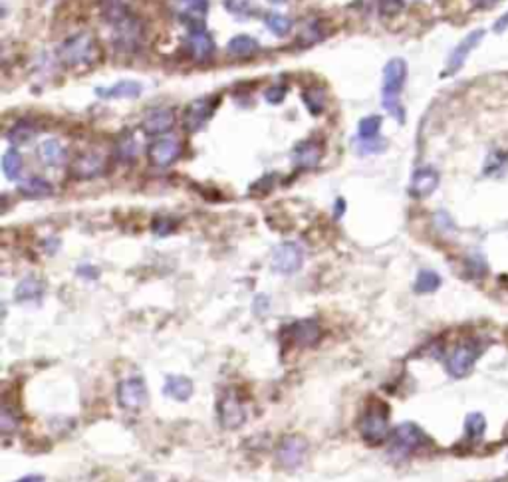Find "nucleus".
I'll return each mask as SVG.
<instances>
[{
  "mask_svg": "<svg viewBox=\"0 0 508 482\" xmlns=\"http://www.w3.org/2000/svg\"><path fill=\"white\" fill-rule=\"evenodd\" d=\"M407 79V62L403 58H393L383 68V86H381V100L383 107L390 111L391 118L399 123L405 121V109L399 102V93L403 90Z\"/></svg>",
  "mask_w": 508,
  "mask_h": 482,
  "instance_id": "nucleus-1",
  "label": "nucleus"
},
{
  "mask_svg": "<svg viewBox=\"0 0 508 482\" xmlns=\"http://www.w3.org/2000/svg\"><path fill=\"white\" fill-rule=\"evenodd\" d=\"M425 444H429V437L423 433L421 427H417L415 423H401L391 433L387 453L395 460H403Z\"/></svg>",
  "mask_w": 508,
  "mask_h": 482,
  "instance_id": "nucleus-2",
  "label": "nucleus"
},
{
  "mask_svg": "<svg viewBox=\"0 0 508 482\" xmlns=\"http://www.w3.org/2000/svg\"><path fill=\"white\" fill-rule=\"evenodd\" d=\"M98 56V42L91 32H78L66 38L58 48V58L66 65L91 64Z\"/></svg>",
  "mask_w": 508,
  "mask_h": 482,
  "instance_id": "nucleus-3",
  "label": "nucleus"
},
{
  "mask_svg": "<svg viewBox=\"0 0 508 482\" xmlns=\"http://www.w3.org/2000/svg\"><path fill=\"white\" fill-rule=\"evenodd\" d=\"M360 430L367 443L378 444L390 437V411L385 403L369 405L362 417Z\"/></svg>",
  "mask_w": 508,
  "mask_h": 482,
  "instance_id": "nucleus-4",
  "label": "nucleus"
},
{
  "mask_svg": "<svg viewBox=\"0 0 508 482\" xmlns=\"http://www.w3.org/2000/svg\"><path fill=\"white\" fill-rule=\"evenodd\" d=\"M479 355H481V348L475 341L459 343L455 350L447 355L445 367H447V371H449L451 378H467L470 371H472L475 364H477Z\"/></svg>",
  "mask_w": 508,
  "mask_h": 482,
  "instance_id": "nucleus-5",
  "label": "nucleus"
},
{
  "mask_svg": "<svg viewBox=\"0 0 508 482\" xmlns=\"http://www.w3.org/2000/svg\"><path fill=\"white\" fill-rule=\"evenodd\" d=\"M149 401L147 385L141 378L123 379L118 385V403L123 411H139Z\"/></svg>",
  "mask_w": 508,
  "mask_h": 482,
  "instance_id": "nucleus-6",
  "label": "nucleus"
},
{
  "mask_svg": "<svg viewBox=\"0 0 508 482\" xmlns=\"http://www.w3.org/2000/svg\"><path fill=\"white\" fill-rule=\"evenodd\" d=\"M304 264V248L298 242H282L274 248L272 252V268L278 274H294L298 272Z\"/></svg>",
  "mask_w": 508,
  "mask_h": 482,
  "instance_id": "nucleus-7",
  "label": "nucleus"
},
{
  "mask_svg": "<svg viewBox=\"0 0 508 482\" xmlns=\"http://www.w3.org/2000/svg\"><path fill=\"white\" fill-rule=\"evenodd\" d=\"M183 153V145L177 137H163L157 139L149 145L147 149V157L155 167H169L171 163H175Z\"/></svg>",
  "mask_w": 508,
  "mask_h": 482,
  "instance_id": "nucleus-8",
  "label": "nucleus"
},
{
  "mask_svg": "<svg viewBox=\"0 0 508 482\" xmlns=\"http://www.w3.org/2000/svg\"><path fill=\"white\" fill-rule=\"evenodd\" d=\"M306 451H308V443L302 437H298V435H292V437L282 439V443L278 444V449H276V460L284 469H296V467L302 465V460L306 456Z\"/></svg>",
  "mask_w": 508,
  "mask_h": 482,
  "instance_id": "nucleus-9",
  "label": "nucleus"
},
{
  "mask_svg": "<svg viewBox=\"0 0 508 482\" xmlns=\"http://www.w3.org/2000/svg\"><path fill=\"white\" fill-rule=\"evenodd\" d=\"M215 105H217V100H213V98H199L195 102H191L187 105L185 118H183L185 130L191 131V133L203 130L210 116L215 114Z\"/></svg>",
  "mask_w": 508,
  "mask_h": 482,
  "instance_id": "nucleus-10",
  "label": "nucleus"
},
{
  "mask_svg": "<svg viewBox=\"0 0 508 482\" xmlns=\"http://www.w3.org/2000/svg\"><path fill=\"white\" fill-rule=\"evenodd\" d=\"M219 421L222 427L229 430L243 427L247 421V409L233 391L226 393L219 403Z\"/></svg>",
  "mask_w": 508,
  "mask_h": 482,
  "instance_id": "nucleus-11",
  "label": "nucleus"
},
{
  "mask_svg": "<svg viewBox=\"0 0 508 482\" xmlns=\"http://www.w3.org/2000/svg\"><path fill=\"white\" fill-rule=\"evenodd\" d=\"M482 38H484V30L479 28V30H472L469 36H465V38L459 42V46H456L455 50L451 52V56H449V62H447V68H445L443 78L453 76V74H456V72L463 68V64H465L467 58H469V54L479 46V42H481Z\"/></svg>",
  "mask_w": 508,
  "mask_h": 482,
  "instance_id": "nucleus-12",
  "label": "nucleus"
},
{
  "mask_svg": "<svg viewBox=\"0 0 508 482\" xmlns=\"http://www.w3.org/2000/svg\"><path fill=\"white\" fill-rule=\"evenodd\" d=\"M105 169V157H102L100 153H82L78 155L72 165H70V173L76 177V179H93V177H100Z\"/></svg>",
  "mask_w": 508,
  "mask_h": 482,
  "instance_id": "nucleus-13",
  "label": "nucleus"
},
{
  "mask_svg": "<svg viewBox=\"0 0 508 482\" xmlns=\"http://www.w3.org/2000/svg\"><path fill=\"white\" fill-rule=\"evenodd\" d=\"M286 338L298 345V348H308L314 345L320 339V324L316 320H300L290 324L286 329Z\"/></svg>",
  "mask_w": 508,
  "mask_h": 482,
  "instance_id": "nucleus-14",
  "label": "nucleus"
},
{
  "mask_svg": "<svg viewBox=\"0 0 508 482\" xmlns=\"http://www.w3.org/2000/svg\"><path fill=\"white\" fill-rule=\"evenodd\" d=\"M437 187H439V173L433 167H421L411 177L409 195L415 199H425V196L433 195Z\"/></svg>",
  "mask_w": 508,
  "mask_h": 482,
  "instance_id": "nucleus-15",
  "label": "nucleus"
},
{
  "mask_svg": "<svg viewBox=\"0 0 508 482\" xmlns=\"http://www.w3.org/2000/svg\"><path fill=\"white\" fill-rule=\"evenodd\" d=\"M173 125H175V111L169 107L153 109L144 119L145 135H165L173 130Z\"/></svg>",
  "mask_w": 508,
  "mask_h": 482,
  "instance_id": "nucleus-16",
  "label": "nucleus"
},
{
  "mask_svg": "<svg viewBox=\"0 0 508 482\" xmlns=\"http://www.w3.org/2000/svg\"><path fill=\"white\" fill-rule=\"evenodd\" d=\"M187 46L197 62H205L215 54V42L205 28H193L187 38Z\"/></svg>",
  "mask_w": 508,
  "mask_h": 482,
  "instance_id": "nucleus-17",
  "label": "nucleus"
},
{
  "mask_svg": "<svg viewBox=\"0 0 508 482\" xmlns=\"http://www.w3.org/2000/svg\"><path fill=\"white\" fill-rule=\"evenodd\" d=\"M95 93L104 100H135L141 93V84L135 79H123L111 88H98Z\"/></svg>",
  "mask_w": 508,
  "mask_h": 482,
  "instance_id": "nucleus-18",
  "label": "nucleus"
},
{
  "mask_svg": "<svg viewBox=\"0 0 508 482\" xmlns=\"http://www.w3.org/2000/svg\"><path fill=\"white\" fill-rule=\"evenodd\" d=\"M322 159V145L316 141H304L294 149V163L300 169H314Z\"/></svg>",
  "mask_w": 508,
  "mask_h": 482,
  "instance_id": "nucleus-19",
  "label": "nucleus"
},
{
  "mask_svg": "<svg viewBox=\"0 0 508 482\" xmlns=\"http://www.w3.org/2000/svg\"><path fill=\"white\" fill-rule=\"evenodd\" d=\"M175 13L189 22H201L209 13V0H173Z\"/></svg>",
  "mask_w": 508,
  "mask_h": 482,
  "instance_id": "nucleus-20",
  "label": "nucleus"
},
{
  "mask_svg": "<svg viewBox=\"0 0 508 482\" xmlns=\"http://www.w3.org/2000/svg\"><path fill=\"white\" fill-rule=\"evenodd\" d=\"M44 296V282L28 276L18 282V286L14 288V300L18 304H28V302H38Z\"/></svg>",
  "mask_w": 508,
  "mask_h": 482,
  "instance_id": "nucleus-21",
  "label": "nucleus"
},
{
  "mask_svg": "<svg viewBox=\"0 0 508 482\" xmlns=\"http://www.w3.org/2000/svg\"><path fill=\"white\" fill-rule=\"evenodd\" d=\"M163 393L175 399V401H187L191 395H193V381L189 378H183V375H169L165 379V385H163Z\"/></svg>",
  "mask_w": 508,
  "mask_h": 482,
  "instance_id": "nucleus-22",
  "label": "nucleus"
},
{
  "mask_svg": "<svg viewBox=\"0 0 508 482\" xmlns=\"http://www.w3.org/2000/svg\"><path fill=\"white\" fill-rule=\"evenodd\" d=\"M38 157L46 167H60L64 163L66 151L58 139H46L40 143Z\"/></svg>",
  "mask_w": 508,
  "mask_h": 482,
  "instance_id": "nucleus-23",
  "label": "nucleus"
},
{
  "mask_svg": "<svg viewBox=\"0 0 508 482\" xmlns=\"http://www.w3.org/2000/svg\"><path fill=\"white\" fill-rule=\"evenodd\" d=\"M100 10H102V16L114 28L119 26L121 22H125V20L131 18L128 6L121 0H102L100 2Z\"/></svg>",
  "mask_w": 508,
  "mask_h": 482,
  "instance_id": "nucleus-24",
  "label": "nucleus"
},
{
  "mask_svg": "<svg viewBox=\"0 0 508 482\" xmlns=\"http://www.w3.org/2000/svg\"><path fill=\"white\" fill-rule=\"evenodd\" d=\"M20 195L24 199H46L54 193L52 182H48L42 177H30L18 187Z\"/></svg>",
  "mask_w": 508,
  "mask_h": 482,
  "instance_id": "nucleus-25",
  "label": "nucleus"
},
{
  "mask_svg": "<svg viewBox=\"0 0 508 482\" xmlns=\"http://www.w3.org/2000/svg\"><path fill=\"white\" fill-rule=\"evenodd\" d=\"M226 50H229L231 56L245 58V56H250V54H254L259 50V42L247 36V34H238V36H235V38L226 44Z\"/></svg>",
  "mask_w": 508,
  "mask_h": 482,
  "instance_id": "nucleus-26",
  "label": "nucleus"
},
{
  "mask_svg": "<svg viewBox=\"0 0 508 482\" xmlns=\"http://www.w3.org/2000/svg\"><path fill=\"white\" fill-rule=\"evenodd\" d=\"M34 135H36V130H34L32 123H28V121H18V123H14L13 127L8 130L6 139H8L13 145H26L28 141H32Z\"/></svg>",
  "mask_w": 508,
  "mask_h": 482,
  "instance_id": "nucleus-27",
  "label": "nucleus"
},
{
  "mask_svg": "<svg viewBox=\"0 0 508 482\" xmlns=\"http://www.w3.org/2000/svg\"><path fill=\"white\" fill-rule=\"evenodd\" d=\"M441 276L437 272H433V270H421L417 274V278H415V292L417 294H431V292H435V290H439L441 288Z\"/></svg>",
  "mask_w": 508,
  "mask_h": 482,
  "instance_id": "nucleus-28",
  "label": "nucleus"
},
{
  "mask_svg": "<svg viewBox=\"0 0 508 482\" xmlns=\"http://www.w3.org/2000/svg\"><path fill=\"white\" fill-rule=\"evenodd\" d=\"M2 171L6 175V179H18L22 173V155L16 149H8L4 157H2Z\"/></svg>",
  "mask_w": 508,
  "mask_h": 482,
  "instance_id": "nucleus-29",
  "label": "nucleus"
},
{
  "mask_svg": "<svg viewBox=\"0 0 508 482\" xmlns=\"http://www.w3.org/2000/svg\"><path fill=\"white\" fill-rule=\"evenodd\" d=\"M486 430V419L482 413H469L467 421H465V433H467V439L470 441H479L482 439Z\"/></svg>",
  "mask_w": 508,
  "mask_h": 482,
  "instance_id": "nucleus-30",
  "label": "nucleus"
},
{
  "mask_svg": "<svg viewBox=\"0 0 508 482\" xmlns=\"http://www.w3.org/2000/svg\"><path fill=\"white\" fill-rule=\"evenodd\" d=\"M266 26H268V30L272 32L274 36L284 38L288 32L292 30V20H290L288 16H284V14L272 13L268 18H266Z\"/></svg>",
  "mask_w": 508,
  "mask_h": 482,
  "instance_id": "nucleus-31",
  "label": "nucleus"
},
{
  "mask_svg": "<svg viewBox=\"0 0 508 482\" xmlns=\"http://www.w3.org/2000/svg\"><path fill=\"white\" fill-rule=\"evenodd\" d=\"M304 104L310 109V114H322L324 111V105H326V95L324 91L318 90V88H310V90L304 91Z\"/></svg>",
  "mask_w": 508,
  "mask_h": 482,
  "instance_id": "nucleus-32",
  "label": "nucleus"
},
{
  "mask_svg": "<svg viewBox=\"0 0 508 482\" xmlns=\"http://www.w3.org/2000/svg\"><path fill=\"white\" fill-rule=\"evenodd\" d=\"M116 155L119 161H133V157L137 155V143L131 135H125L118 139L116 143Z\"/></svg>",
  "mask_w": 508,
  "mask_h": 482,
  "instance_id": "nucleus-33",
  "label": "nucleus"
},
{
  "mask_svg": "<svg viewBox=\"0 0 508 482\" xmlns=\"http://www.w3.org/2000/svg\"><path fill=\"white\" fill-rule=\"evenodd\" d=\"M379 130H381V118L379 116H367L360 121V137L362 139H374V137H378Z\"/></svg>",
  "mask_w": 508,
  "mask_h": 482,
  "instance_id": "nucleus-34",
  "label": "nucleus"
},
{
  "mask_svg": "<svg viewBox=\"0 0 508 482\" xmlns=\"http://www.w3.org/2000/svg\"><path fill=\"white\" fill-rule=\"evenodd\" d=\"M387 147V141L385 139H379V137H374V139H362L357 141L355 145V151L360 155H374V153H381L383 149Z\"/></svg>",
  "mask_w": 508,
  "mask_h": 482,
  "instance_id": "nucleus-35",
  "label": "nucleus"
},
{
  "mask_svg": "<svg viewBox=\"0 0 508 482\" xmlns=\"http://www.w3.org/2000/svg\"><path fill=\"white\" fill-rule=\"evenodd\" d=\"M16 427H18V419H16V415H14L13 411L4 405V407H2V413H0V433H2V435H10V433L16 430Z\"/></svg>",
  "mask_w": 508,
  "mask_h": 482,
  "instance_id": "nucleus-36",
  "label": "nucleus"
},
{
  "mask_svg": "<svg viewBox=\"0 0 508 482\" xmlns=\"http://www.w3.org/2000/svg\"><path fill=\"white\" fill-rule=\"evenodd\" d=\"M324 36H326L324 30L320 28L318 22H314V24H310V26L300 34V42H302V44H316V42L324 40Z\"/></svg>",
  "mask_w": 508,
  "mask_h": 482,
  "instance_id": "nucleus-37",
  "label": "nucleus"
},
{
  "mask_svg": "<svg viewBox=\"0 0 508 482\" xmlns=\"http://www.w3.org/2000/svg\"><path fill=\"white\" fill-rule=\"evenodd\" d=\"M403 6V0H379V13L385 14V16H393V14L401 13Z\"/></svg>",
  "mask_w": 508,
  "mask_h": 482,
  "instance_id": "nucleus-38",
  "label": "nucleus"
},
{
  "mask_svg": "<svg viewBox=\"0 0 508 482\" xmlns=\"http://www.w3.org/2000/svg\"><path fill=\"white\" fill-rule=\"evenodd\" d=\"M284 95H286V86H272V88L266 90L264 98H266L268 104H280L284 100Z\"/></svg>",
  "mask_w": 508,
  "mask_h": 482,
  "instance_id": "nucleus-39",
  "label": "nucleus"
},
{
  "mask_svg": "<svg viewBox=\"0 0 508 482\" xmlns=\"http://www.w3.org/2000/svg\"><path fill=\"white\" fill-rule=\"evenodd\" d=\"M173 228H175V224H173L169 219H157V221L153 222V233L159 236L169 235Z\"/></svg>",
  "mask_w": 508,
  "mask_h": 482,
  "instance_id": "nucleus-40",
  "label": "nucleus"
},
{
  "mask_svg": "<svg viewBox=\"0 0 508 482\" xmlns=\"http://www.w3.org/2000/svg\"><path fill=\"white\" fill-rule=\"evenodd\" d=\"M252 308H254V312L259 313V316H262V313H266V310L270 308V300H268L264 294H261V296H256V300L252 304Z\"/></svg>",
  "mask_w": 508,
  "mask_h": 482,
  "instance_id": "nucleus-41",
  "label": "nucleus"
},
{
  "mask_svg": "<svg viewBox=\"0 0 508 482\" xmlns=\"http://www.w3.org/2000/svg\"><path fill=\"white\" fill-rule=\"evenodd\" d=\"M508 28V13L507 14H502L498 20L495 22V32H505Z\"/></svg>",
  "mask_w": 508,
  "mask_h": 482,
  "instance_id": "nucleus-42",
  "label": "nucleus"
},
{
  "mask_svg": "<svg viewBox=\"0 0 508 482\" xmlns=\"http://www.w3.org/2000/svg\"><path fill=\"white\" fill-rule=\"evenodd\" d=\"M78 274H82V276H86V278H90V280H93L95 276H98V270L93 268V266H82V268H78Z\"/></svg>",
  "mask_w": 508,
  "mask_h": 482,
  "instance_id": "nucleus-43",
  "label": "nucleus"
},
{
  "mask_svg": "<svg viewBox=\"0 0 508 482\" xmlns=\"http://www.w3.org/2000/svg\"><path fill=\"white\" fill-rule=\"evenodd\" d=\"M46 479L42 476V474H26V476H22V479H18V481L14 482H44Z\"/></svg>",
  "mask_w": 508,
  "mask_h": 482,
  "instance_id": "nucleus-44",
  "label": "nucleus"
},
{
  "mask_svg": "<svg viewBox=\"0 0 508 482\" xmlns=\"http://www.w3.org/2000/svg\"><path fill=\"white\" fill-rule=\"evenodd\" d=\"M496 0H472V4L475 6H479V8H488V6H493Z\"/></svg>",
  "mask_w": 508,
  "mask_h": 482,
  "instance_id": "nucleus-45",
  "label": "nucleus"
},
{
  "mask_svg": "<svg viewBox=\"0 0 508 482\" xmlns=\"http://www.w3.org/2000/svg\"><path fill=\"white\" fill-rule=\"evenodd\" d=\"M344 209H346V205H344V199H338V212H336V217H341Z\"/></svg>",
  "mask_w": 508,
  "mask_h": 482,
  "instance_id": "nucleus-46",
  "label": "nucleus"
},
{
  "mask_svg": "<svg viewBox=\"0 0 508 482\" xmlns=\"http://www.w3.org/2000/svg\"><path fill=\"white\" fill-rule=\"evenodd\" d=\"M270 2H274V4H282V2H286V0H270Z\"/></svg>",
  "mask_w": 508,
  "mask_h": 482,
  "instance_id": "nucleus-47",
  "label": "nucleus"
}]
</instances>
